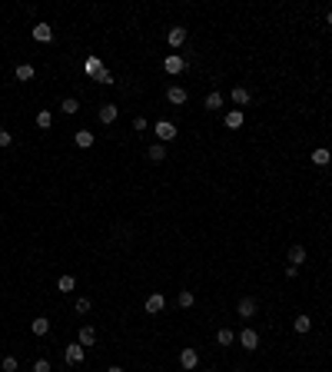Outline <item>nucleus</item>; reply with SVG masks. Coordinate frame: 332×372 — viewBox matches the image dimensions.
Returning <instances> with one entry per match:
<instances>
[{
	"label": "nucleus",
	"mask_w": 332,
	"mask_h": 372,
	"mask_svg": "<svg viewBox=\"0 0 332 372\" xmlns=\"http://www.w3.org/2000/svg\"><path fill=\"white\" fill-rule=\"evenodd\" d=\"M33 40H37V44H50L53 40V27L50 24H37L33 27Z\"/></svg>",
	"instance_id": "13"
},
{
	"label": "nucleus",
	"mask_w": 332,
	"mask_h": 372,
	"mask_svg": "<svg viewBox=\"0 0 332 372\" xmlns=\"http://www.w3.org/2000/svg\"><path fill=\"white\" fill-rule=\"evenodd\" d=\"M193 303H196V296L189 289H183L180 296H176V306H180V309H193Z\"/></svg>",
	"instance_id": "24"
},
{
	"label": "nucleus",
	"mask_w": 332,
	"mask_h": 372,
	"mask_svg": "<svg viewBox=\"0 0 332 372\" xmlns=\"http://www.w3.org/2000/svg\"><path fill=\"white\" fill-rule=\"evenodd\" d=\"M90 309H93L90 296H80V299H76V312H90Z\"/></svg>",
	"instance_id": "29"
},
{
	"label": "nucleus",
	"mask_w": 332,
	"mask_h": 372,
	"mask_svg": "<svg viewBox=\"0 0 332 372\" xmlns=\"http://www.w3.org/2000/svg\"><path fill=\"white\" fill-rule=\"evenodd\" d=\"M107 372H123V369H120V366H110V369H107Z\"/></svg>",
	"instance_id": "37"
},
{
	"label": "nucleus",
	"mask_w": 332,
	"mask_h": 372,
	"mask_svg": "<svg viewBox=\"0 0 332 372\" xmlns=\"http://www.w3.org/2000/svg\"><path fill=\"white\" fill-rule=\"evenodd\" d=\"M302 263H306V246H299V243L289 246V266H302Z\"/></svg>",
	"instance_id": "16"
},
{
	"label": "nucleus",
	"mask_w": 332,
	"mask_h": 372,
	"mask_svg": "<svg viewBox=\"0 0 332 372\" xmlns=\"http://www.w3.org/2000/svg\"><path fill=\"white\" fill-rule=\"evenodd\" d=\"M292 329H296L299 336H306L309 329H313V319H309V316H296V319H292Z\"/></svg>",
	"instance_id": "20"
},
{
	"label": "nucleus",
	"mask_w": 332,
	"mask_h": 372,
	"mask_svg": "<svg viewBox=\"0 0 332 372\" xmlns=\"http://www.w3.org/2000/svg\"><path fill=\"white\" fill-rule=\"evenodd\" d=\"M309 160H313L316 166H329L332 163V153L326 150V146H319V150H313V156H309Z\"/></svg>",
	"instance_id": "17"
},
{
	"label": "nucleus",
	"mask_w": 332,
	"mask_h": 372,
	"mask_svg": "<svg viewBox=\"0 0 332 372\" xmlns=\"http://www.w3.org/2000/svg\"><path fill=\"white\" fill-rule=\"evenodd\" d=\"M203 107H206V110H220V107H223V93H220V90H213V93H206V100H203Z\"/></svg>",
	"instance_id": "22"
},
{
	"label": "nucleus",
	"mask_w": 332,
	"mask_h": 372,
	"mask_svg": "<svg viewBox=\"0 0 332 372\" xmlns=\"http://www.w3.org/2000/svg\"><path fill=\"white\" fill-rule=\"evenodd\" d=\"M166 100L173 103V107H183V103H186V90H183L180 83H173V87H166Z\"/></svg>",
	"instance_id": "10"
},
{
	"label": "nucleus",
	"mask_w": 332,
	"mask_h": 372,
	"mask_svg": "<svg viewBox=\"0 0 332 372\" xmlns=\"http://www.w3.org/2000/svg\"><path fill=\"white\" fill-rule=\"evenodd\" d=\"M33 372H50V362H47V359H37V362H33Z\"/></svg>",
	"instance_id": "34"
},
{
	"label": "nucleus",
	"mask_w": 332,
	"mask_h": 372,
	"mask_svg": "<svg viewBox=\"0 0 332 372\" xmlns=\"http://www.w3.org/2000/svg\"><path fill=\"white\" fill-rule=\"evenodd\" d=\"M166 44L169 47H183L186 44V27H169L166 30Z\"/></svg>",
	"instance_id": "7"
},
{
	"label": "nucleus",
	"mask_w": 332,
	"mask_h": 372,
	"mask_svg": "<svg viewBox=\"0 0 332 372\" xmlns=\"http://www.w3.org/2000/svg\"><path fill=\"white\" fill-rule=\"evenodd\" d=\"M146 160H150V163H163V160H166V146L163 143H153L150 150H146Z\"/></svg>",
	"instance_id": "14"
},
{
	"label": "nucleus",
	"mask_w": 332,
	"mask_h": 372,
	"mask_svg": "<svg viewBox=\"0 0 332 372\" xmlns=\"http://www.w3.org/2000/svg\"><path fill=\"white\" fill-rule=\"evenodd\" d=\"M180 366H183V369H196V366H200V353H196L193 346H186V349L180 353Z\"/></svg>",
	"instance_id": "6"
},
{
	"label": "nucleus",
	"mask_w": 332,
	"mask_h": 372,
	"mask_svg": "<svg viewBox=\"0 0 332 372\" xmlns=\"http://www.w3.org/2000/svg\"><path fill=\"white\" fill-rule=\"evenodd\" d=\"M153 133L160 136V143H173V140H176V123H169V120H160L157 126H153Z\"/></svg>",
	"instance_id": "1"
},
{
	"label": "nucleus",
	"mask_w": 332,
	"mask_h": 372,
	"mask_svg": "<svg viewBox=\"0 0 332 372\" xmlns=\"http://www.w3.org/2000/svg\"><path fill=\"white\" fill-rule=\"evenodd\" d=\"M93 80H96V83H113V73H110V67H103L100 73L93 76Z\"/></svg>",
	"instance_id": "31"
},
{
	"label": "nucleus",
	"mask_w": 332,
	"mask_h": 372,
	"mask_svg": "<svg viewBox=\"0 0 332 372\" xmlns=\"http://www.w3.org/2000/svg\"><path fill=\"white\" fill-rule=\"evenodd\" d=\"M76 342H80L83 349H90L96 342V329L93 326H80V332H76Z\"/></svg>",
	"instance_id": "12"
},
{
	"label": "nucleus",
	"mask_w": 332,
	"mask_h": 372,
	"mask_svg": "<svg viewBox=\"0 0 332 372\" xmlns=\"http://www.w3.org/2000/svg\"><path fill=\"white\" fill-rule=\"evenodd\" d=\"M76 146H80V150H90V146H93L96 143V136H93V133H90V130H76Z\"/></svg>",
	"instance_id": "15"
},
{
	"label": "nucleus",
	"mask_w": 332,
	"mask_h": 372,
	"mask_svg": "<svg viewBox=\"0 0 332 372\" xmlns=\"http://www.w3.org/2000/svg\"><path fill=\"white\" fill-rule=\"evenodd\" d=\"M252 100V93L246 87H232V103H239V107H246V103Z\"/></svg>",
	"instance_id": "19"
},
{
	"label": "nucleus",
	"mask_w": 332,
	"mask_h": 372,
	"mask_svg": "<svg viewBox=\"0 0 332 372\" xmlns=\"http://www.w3.org/2000/svg\"><path fill=\"white\" fill-rule=\"evenodd\" d=\"M10 143H13V133L7 126H0V146H10Z\"/></svg>",
	"instance_id": "32"
},
{
	"label": "nucleus",
	"mask_w": 332,
	"mask_h": 372,
	"mask_svg": "<svg viewBox=\"0 0 332 372\" xmlns=\"http://www.w3.org/2000/svg\"><path fill=\"white\" fill-rule=\"evenodd\" d=\"M96 116H100V123H103V126H110V123H116L120 110L113 107V103H100V113H96Z\"/></svg>",
	"instance_id": "8"
},
{
	"label": "nucleus",
	"mask_w": 332,
	"mask_h": 372,
	"mask_svg": "<svg viewBox=\"0 0 332 372\" xmlns=\"http://www.w3.org/2000/svg\"><path fill=\"white\" fill-rule=\"evenodd\" d=\"M17 356H4V372H17Z\"/></svg>",
	"instance_id": "30"
},
{
	"label": "nucleus",
	"mask_w": 332,
	"mask_h": 372,
	"mask_svg": "<svg viewBox=\"0 0 332 372\" xmlns=\"http://www.w3.org/2000/svg\"><path fill=\"white\" fill-rule=\"evenodd\" d=\"M146 126H150V123H146V116H136V120H133V130H136V133H143Z\"/></svg>",
	"instance_id": "33"
},
{
	"label": "nucleus",
	"mask_w": 332,
	"mask_h": 372,
	"mask_svg": "<svg viewBox=\"0 0 332 372\" xmlns=\"http://www.w3.org/2000/svg\"><path fill=\"white\" fill-rule=\"evenodd\" d=\"M256 309H259V303L252 296H243L239 299V306H236V312L243 316V319H252V316H256Z\"/></svg>",
	"instance_id": "5"
},
{
	"label": "nucleus",
	"mask_w": 332,
	"mask_h": 372,
	"mask_svg": "<svg viewBox=\"0 0 332 372\" xmlns=\"http://www.w3.org/2000/svg\"><path fill=\"white\" fill-rule=\"evenodd\" d=\"M83 356H87V349H83L80 342H70V346H67V362H70V366H80Z\"/></svg>",
	"instance_id": "9"
},
{
	"label": "nucleus",
	"mask_w": 332,
	"mask_h": 372,
	"mask_svg": "<svg viewBox=\"0 0 332 372\" xmlns=\"http://www.w3.org/2000/svg\"><path fill=\"white\" fill-rule=\"evenodd\" d=\"M243 110H229V113H226V126H229V130H239V126H243Z\"/></svg>",
	"instance_id": "21"
},
{
	"label": "nucleus",
	"mask_w": 332,
	"mask_h": 372,
	"mask_svg": "<svg viewBox=\"0 0 332 372\" xmlns=\"http://www.w3.org/2000/svg\"><path fill=\"white\" fill-rule=\"evenodd\" d=\"M216 342H220V346H232V342H236V332H232V329H220V332H216Z\"/></svg>",
	"instance_id": "25"
},
{
	"label": "nucleus",
	"mask_w": 332,
	"mask_h": 372,
	"mask_svg": "<svg viewBox=\"0 0 332 372\" xmlns=\"http://www.w3.org/2000/svg\"><path fill=\"white\" fill-rule=\"evenodd\" d=\"M37 126H40V130H50V126H53V113H50V110H40V113H37Z\"/></svg>",
	"instance_id": "26"
},
{
	"label": "nucleus",
	"mask_w": 332,
	"mask_h": 372,
	"mask_svg": "<svg viewBox=\"0 0 332 372\" xmlns=\"http://www.w3.org/2000/svg\"><path fill=\"white\" fill-rule=\"evenodd\" d=\"M60 110H63V113H67V116H73V113H80V100H76V96H67V100H63V103H60Z\"/></svg>",
	"instance_id": "23"
},
{
	"label": "nucleus",
	"mask_w": 332,
	"mask_h": 372,
	"mask_svg": "<svg viewBox=\"0 0 332 372\" xmlns=\"http://www.w3.org/2000/svg\"><path fill=\"white\" fill-rule=\"evenodd\" d=\"M163 70L169 76H176V73H183L186 70V60L180 57V53H166V60H163Z\"/></svg>",
	"instance_id": "2"
},
{
	"label": "nucleus",
	"mask_w": 332,
	"mask_h": 372,
	"mask_svg": "<svg viewBox=\"0 0 332 372\" xmlns=\"http://www.w3.org/2000/svg\"><path fill=\"white\" fill-rule=\"evenodd\" d=\"M103 67H107V63H103L100 57H96V53H90V57L83 60V73H87V76H96V73H100Z\"/></svg>",
	"instance_id": "11"
},
{
	"label": "nucleus",
	"mask_w": 332,
	"mask_h": 372,
	"mask_svg": "<svg viewBox=\"0 0 332 372\" xmlns=\"http://www.w3.org/2000/svg\"><path fill=\"white\" fill-rule=\"evenodd\" d=\"M326 27H329V30H332V10L326 13Z\"/></svg>",
	"instance_id": "36"
},
{
	"label": "nucleus",
	"mask_w": 332,
	"mask_h": 372,
	"mask_svg": "<svg viewBox=\"0 0 332 372\" xmlns=\"http://www.w3.org/2000/svg\"><path fill=\"white\" fill-rule=\"evenodd\" d=\"M239 346H243L246 353L259 349V332H256V329H243V332H239Z\"/></svg>",
	"instance_id": "3"
},
{
	"label": "nucleus",
	"mask_w": 332,
	"mask_h": 372,
	"mask_svg": "<svg viewBox=\"0 0 332 372\" xmlns=\"http://www.w3.org/2000/svg\"><path fill=\"white\" fill-rule=\"evenodd\" d=\"M163 306H166V296H163V292H153V296H146L143 309L150 316H157V312H163Z\"/></svg>",
	"instance_id": "4"
},
{
	"label": "nucleus",
	"mask_w": 332,
	"mask_h": 372,
	"mask_svg": "<svg viewBox=\"0 0 332 372\" xmlns=\"http://www.w3.org/2000/svg\"><path fill=\"white\" fill-rule=\"evenodd\" d=\"M73 286H76L73 276H60V279H56V289H60V292H73Z\"/></svg>",
	"instance_id": "28"
},
{
	"label": "nucleus",
	"mask_w": 332,
	"mask_h": 372,
	"mask_svg": "<svg viewBox=\"0 0 332 372\" xmlns=\"http://www.w3.org/2000/svg\"><path fill=\"white\" fill-rule=\"evenodd\" d=\"M206 372H213V369H206Z\"/></svg>",
	"instance_id": "38"
},
{
	"label": "nucleus",
	"mask_w": 332,
	"mask_h": 372,
	"mask_svg": "<svg viewBox=\"0 0 332 372\" xmlns=\"http://www.w3.org/2000/svg\"><path fill=\"white\" fill-rule=\"evenodd\" d=\"M299 276V266H286V279H296Z\"/></svg>",
	"instance_id": "35"
},
{
	"label": "nucleus",
	"mask_w": 332,
	"mask_h": 372,
	"mask_svg": "<svg viewBox=\"0 0 332 372\" xmlns=\"http://www.w3.org/2000/svg\"><path fill=\"white\" fill-rule=\"evenodd\" d=\"M30 329H33V336H40V339H44V336L50 332V319H44V316H37V319L30 322Z\"/></svg>",
	"instance_id": "18"
},
{
	"label": "nucleus",
	"mask_w": 332,
	"mask_h": 372,
	"mask_svg": "<svg viewBox=\"0 0 332 372\" xmlns=\"http://www.w3.org/2000/svg\"><path fill=\"white\" fill-rule=\"evenodd\" d=\"M17 80H33V63H20V67H17Z\"/></svg>",
	"instance_id": "27"
}]
</instances>
